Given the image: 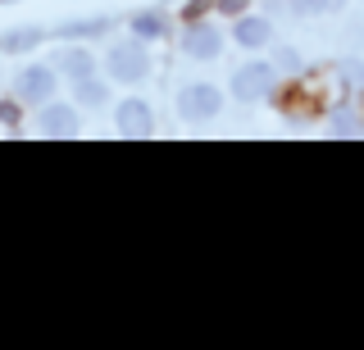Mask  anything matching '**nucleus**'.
Masks as SVG:
<instances>
[{"label": "nucleus", "instance_id": "nucleus-5", "mask_svg": "<svg viewBox=\"0 0 364 350\" xmlns=\"http://www.w3.org/2000/svg\"><path fill=\"white\" fill-rule=\"evenodd\" d=\"M182 50H187L191 60H219V50H223V32H219V23H210V18H196L191 28H182Z\"/></svg>", "mask_w": 364, "mask_h": 350}, {"label": "nucleus", "instance_id": "nucleus-11", "mask_svg": "<svg viewBox=\"0 0 364 350\" xmlns=\"http://www.w3.org/2000/svg\"><path fill=\"white\" fill-rule=\"evenodd\" d=\"M73 100L82 109H96V105H105V100H109V87L100 82L96 73H91V77H77V82H73Z\"/></svg>", "mask_w": 364, "mask_h": 350}, {"label": "nucleus", "instance_id": "nucleus-12", "mask_svg": "<svg viewBox=\"0 0 364 350\" xmlns=\"http://www.w3.org/2000/svg\"><path fill=\"white\" fill-rule=\"evenodd\" d=\"M100 32H109V18L96 14V18H77V23H60L55 28V37L73 41V37H100Z\"/></svg>", "mask_w": 364, "mask_h": 350}, {"label": "nucleus", "instance_id": "nucleus-3", "mask_svg": "<svg viewBox=\"0 0 364 350\" xmlns=\"http://www.w3.org/2000/svg\"><path fill=\"white\" fill-rule=\"evenodd\" d=\"M219 109H223V96L214 82H191L178 92V119H187V123H210V119H219Z\"/></svg>", "mask_w": 364, "mask_h": 350}, {"label": "nucleus", "instance_id": "nucleus-16", "mask_svg": "<svg viewBox=\"0 0 364 350\" xmlns=\"http://www.w3.org/2000/svg\"><path fill=\"white\" fill-rule=\"evenodd\" d=\"M282 69H301V50H291V46L282 50Z\"/></svg>", "mask_w": 364, "mask_h": 350}, {"label": "nucleus", "instance_id": "nucleus-1", "mask_svg": "<svg viewBox=\"0 0 364 350\" xmlns=\"http://www.w3.org/2000/svg\"><path fill=\"white\" fill-rule=\"evenodd\" d=\"M105 73L114 82H141L151 73V55H146V41L132 37V41H114L109 55H105Z\"/></svg>", "mask_w": 364, "mask_h": 350}, {"label": "nucleus", "instance_id": "nucleus-10", "mask_svg": "<svg viewBox=\"0 0 364 350\" xmlns=\"http://www.w3.org/2000/svg\"><path fill=\"white\" fill-rule=\"evenodd\" d=\"M60 69H64V77H73V82H77V77H91V73H96V55L82 50V46H68L60 55Z\"/></svg>", "mask_w": 364, "mask_h": 350}, {"label": "nucleus", "instance_id": "nucleus-8", "mask_svg": "<svg viewBox=\"0 0 364 350\" xmlns=\"http://www.w3.org/2000/svg\"><path fill=\"white\" fill-rule=\"evenodd\" d=\"M237 41H242L246 50H259V46H269V37H273V23L264 14H242L237 18V32H232Z\"/></svg>", "mask_w": 364, "mask_h": 350}, {"label": "nucleus", "instance_id": "nucleus-14", "mask_svg": "<svg viewBox=\"0 0 364 350\" xmlns=\"http://www.w3.org/2000/svg\"><path fill=\"white\" fill-rule=\"evenodd\" d=\"M287 5H291V14L314 18V14H333V9H341L346 0H287Z\"/></svg>", "mask_w": 364, "mask_h": 350}, {"label": "nucleus", "instance_id": "nucleus-2", "mask_svg": "<svg viewBox=\"0 0 364 350\" xmlns=\"http://www.w3.org/2000/svg\"><path fill=\"white\" fill-rule=\"evenodd\" d=\"M273 92H278V69L269 60H250L232 73V96L246 100V105L250 100H269Z\"/></svg>", "mask_w": 364, "mask_h": 350}, {"label": "nucleus", "instance_id": "nucleus-7", "mask_svg": "<svg viewBox=\"0 0 364 350\" xmlns=\"http://www.w3.org/2000/svg\"><path fill=\"white\" fill-rule=\"evenodd\" d=\"M77 128H82V123H77V109L73 105H41V114H37V132L41 137H77Z\"/></svg>", "mask_w": 364, "mask_h": 350}, {"label": "nucleus", "instance_id": "nucleus-15", "mask_svg": "<svg viewBox=\"0 0 364 350\" xmlns=\"http://www.w3.org/2000/svg\"><path fill=\"white\" fill-rule=\"evenodd\" d=\"M333 132H341V137H346V132H355V123H350V114H337V119H333Z\"/></svg>", "mask_w": 364, "mask_h": 350}, {"label": "nucleus", "instance_id": "nucleus-9", "mask_svg": "<svg viewBox=\"0 0 364 350\" xmlns=\"http://www.w3.org/2000/svg\"><path fill=\"white\" fill-rule=\"evenodd\" d=\"M46 32L41 28H14V32H0V55H23V50H37Z\"/></svg>", "mask_w": 364, "mask_h": 350}, {"label": "nucleus", "instance_id": "nucleus-18", "mask_svg": "<svg viewBox=\"0 0 364 350\" xmlns=\"http://www.w3.org/2000/svg\"><path fill=\"white\" fill-rule=\"evenodd\" d=\"M0 5H9V0H0Z\"/></svg>", "mask_w": 364, "mask_h": 350}, {"label": "nucleus", "instance_id": "nucleus-17", "mask_svg": "<svg viewBox=\"0 0 364 350\" xmlns=\"http://www.w3.org/2000/svg\"><path fill=\"white\" fill-rule=\"evenodd\" d=\"M242 5H246V0H219L223 14H242Z\"/></svg>", "mask_w": 364, "mask_h": 350}, {"label": "nucleus", "instance_id": "nucleus-6", "mask_svg": "<svg viewBox=\"0 0 364 350\" xmlns=\"http://www.w3.org/2000/svg\"><path fill=\"white\" fill-rule=\"evenodd\" d=\"M114 128H119L123 137H151V132H155V114H151V105H146L141 96L119 100V109H114Z\"/></svg>", "mask_w": 364, "mask_h": 350}, {"label": "nucleus", "instance_id": "nucleus-4", "mask_svg": "<svg viewBox=\"0 0 364 350\" xmlns=\"http://www.w3.org/2000/svg\"><path fill=\"white\" fill-rule=\"evenodd\" d=\"M14 96L23 105H50L55 100V69L50 64H28V69L14 77Z\"/></svg>", "mask_w": 364, "mask_h": 350}, {"label": "nucleus", "instance_id": "nucleus-13", "mask_svg": "<svg viewBox=\"0 0 364 350\" xmlns=\"http://www.w3.org/2000/svg\"><path fill=\"white\" fill-rule=\"evenodd\" d=\"M168 32V23H164V14L159 9H151V14H132V37H141V41H155V37H164Z\"/></svg>", "mask_w": 364, "mask_h": 350}]
</instances>
